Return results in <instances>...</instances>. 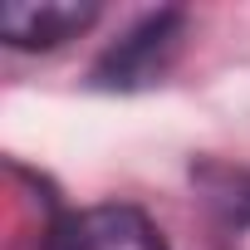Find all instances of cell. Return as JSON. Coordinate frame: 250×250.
Listing matches in <instances>:
<instances>
[{
	"label": "cell",
	"instance_id": "6da1fadb",
	"mask_svg": "<svg viewBox=\"0 0 250 250\" xmlns=\"http://www.w3.org/2000/svg\"><path fill=\"white\" fill-rule=\"evenodd\" d=\"M40 250H167L157 226L133 206H88L59 216Z\"/></svg>",
	"mask_w": 250,
	"mask_h": 250
},
{
	"label": "cell",
	"instance_id": "7a4b0ae2",
	"mask_svg": "<svg viewBox=\"0 0 250 250\" xmlns=\"http://www.w3.org/2000/svg\"><path fill=\"white\" fill-rule=\"evenodd\" d=\"M93 20V5H64V0H44V5H5L0 10V35L15 49H49L69 35H79Z\"/></svg>",
	"mask_w": 250,
	"mask_h": 250
},
{
	"label": "cell",
	"instance_id": "3957f363",
	"mask_svg": "<svg viewBox=\"0 0 250 250\" xmlns=\"http://www.w3.org/2000/svg\"><path fill=\"white\" fill-rule=\"evenodd\" d=\"M177 25H182V15H152L143 30H133L103 64V74H113L108 83H118V79L133 83V79H147L152 69H162V54L177 44Z\"/></svg>",
	"mask_w": 250,
	"mask_h": 250
}]
</instances>
